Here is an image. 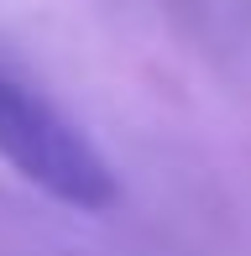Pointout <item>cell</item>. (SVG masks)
Instances as JSON below:
<instances>
[{"instance_id":"obj_1","label":"cell","mask_w":251,"mask_h":256,"mask_svg":"<svg viewBox=\"0 0 251 256\" xmlns=\"http://www.w3.org/2000/svg\"><path fill=\"white\" fill-rule=\"evenodd\" d=\"M0 157L58 204H74V209L116 204V172L105 168V157L42 94L16 84L6 68H0Z\"/></svg>"}]
</instances>
